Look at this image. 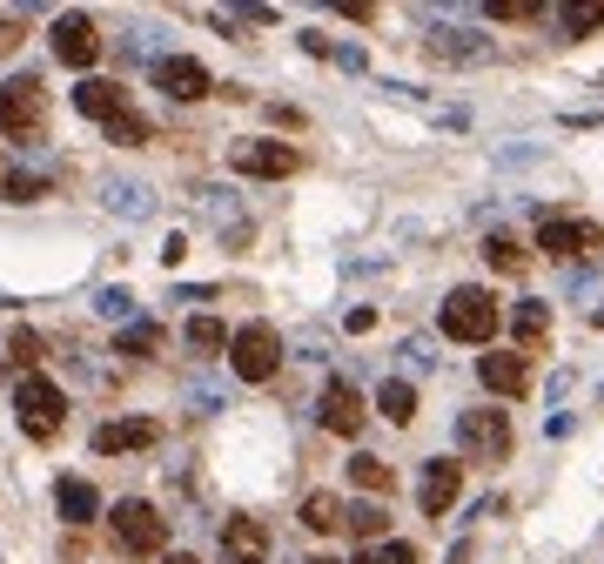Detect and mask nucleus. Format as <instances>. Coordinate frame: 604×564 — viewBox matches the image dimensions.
I'll return each instance as SVG.
<instances>
[{"label":"nucleus","instance_id":"nucleus-13","mask_svg":"<svg viewBox=\"0 0 604 564\" xmlns=\"http://www.w3.org/2000/svg\"><path fill=\"white\" fill-rule=\"evenodd\" d=\"M457 491H464V464H451V457H430L423 464V483H417V504H423V517H443L457 504Z\"/></svg>","mask_w":604,"mask_h":564},{"label":"nucleus","instance_id":"nucleus-2","mask_svg":"<svg viewBox=\"0 0 604 564\" xmlns=\"http://www.w3.org/2000/svg\"><path fill=\"white\" fill-rule=\"evenodd\" d=\"M443 336H451V343H491V336H497V303H491V290L464 282V290L443 296Z\"/></svg>","mask_w":604,"mask_h":564},{"label":"nucleus","instance_id":"nucleus-40","mask_svg":"<svg viewBox=\"0 0 604 564\" xmlns=\"http://www.w3.org/2000/svg\"><path fill=\"white\" fill-rule=\"evenodd\" d=\"M336 14H343V21H377V8H370V0H343Z\"/></svg>","mask_w":604,"mask_h":564},{"label":"nucleus","instance_id":"nucleus-33","mask_svg":"<svg viewBox=\"0 0 604 564\" xmlns=\"http://www.w3.org/2000/svg\"><path fill=\"white\" fill-rule=\"evenodd\" d=\"M188 403L201 417H215V410H229V383H188Z\"/></svg>","mask_w":604,"mask_h":564},{"label":"nucleus","instance_id":"nucleus-19","mask_svg":"<svg viewBox=\"0 0 604 564\" xmlns=\"http://www.w3.org/2000/svg\"><path fill=\"white\" fill-rule=\"evenodd\" d=\"M74 108L81 114H95V121H114L121 108H128V88H121V81H101V74H88L74 88Z\"/></svg>","mask_w":604,"mask_h":564},{"label":"nucleus","instance_id":"nucleus-26","mask_svg":"<svg viewBox=\"0 0 604 564\" xmlns=\"http://www.w3.org/2000/svg\"><path fill=\"white\" fill-rule=\"evenodd\" d=\"M0 195H8V201H40V195H48V175H40V169H0Z\"/></svg>","mask_w":604,"mask_h":564},{"label":"nucleus","instance_id":"nucleus-15","mask_svg":"<svg viewBox=\"0 0 604 564\" xmlns=\"http://www.w3.org/2000/svg\"><path fill=\"white\" fill-rule=\"evenodd\" d=\"M101 201H108V216H128V222H148L155 216V188L135 182V175H108L101 182Z\"/></svg>","mask_w":604,"mask_h":564},{"label":"nucleus","instance_id":"nucleus-3","mask_svg":"<svg viewBox=\"0 0 604 564\" xmlns=\"http://www.w3.org/2000/svg\"><path fill=\"white\" fill-rule=\"evenodd\" d=\"M114 544L128 557H161L169 551V517H161L148 498H121L114 504Z\"/></svg>","mask_w":604,"mask_h":564},{"label":"nucleus","instance_id":"nucleus-17","mask_svg":"<svg viewBox=\"0 0 604 564\" xmlns=\"http://www.w3.org/2000/svg\"><path fill=\"white\" fill-rule=\"evenodd\" d=\"M155 437H161V424L128 417V424H101V430H95V451H101V457H121V451H155Z\"/></svg>","mask_w":604,"mask_h":564},{"label":"nucleus","instance_id":"nucleus-23","mask_svg":"<svg viewBox=\"0 0 604 564\" xmlns=\"http://www.w3.org/2000/svg\"><path fill=\"white\" fill-rule=\"evenodd\" d=\"M377 410H383L390 424H410V417H417V390L403 383V377H383V390H377Z\"/></svg>","mask_w":604,"mask_h":564},{"label":"nucleus","instance_id":"nucleus-16","mask_svg":"<svg viewBox=\"0 0 604 564\" xmlns=\"http://www.w3.org/2000/svg\"><path fill=\"white\" fill-rule=\"evenodd\" d=\"M222 557H229V564H262V557H269L262 517H229V524H222Z\"/></svg>","mask_w":604,"mask_h":564},{"label":"nucleus","instance_id":"nucleus-7","mask_svg":"<svg viewBox=\"0 0 604 564\" xmlns=\"http://www.w3.org/2000/svg\"><path fill=\"white\" fill-rule=\"evenodd\" d=\"M296 148L289 142H235L229 148V169L235 175H256V182H282V175H296Z\"/></svg>","mask_w":604,"mask_h":564},{"label":"nucleus","instance_id":"nucleus-39","mask_svg":"<svg viewBox=\"0 0 604 564\" xmlns=\"http://www.w3.org/2000/svg\"><path fill=\"white\" fill-rule=\"evenodd\" d=\"M377 564H417V551H410V544H383Z\"/></svg>","mask_w":604,"mask_h":564},{"label":"nucleus","instance_id":"nucleus-43","mask_svg":"<svg viewBox=\"0 0 604 564\" xmlns=\"http://www.w3.org/2000/svg\"><path fill=\"white\" fill-rule=\"evenodd\" d=\"M309 564H336V557H309Z\"/></svg>","mask_w":604,"mask_h":564},{"label":"nucleus","instance_id":"nucleus-36","mask_svg":"<svg viewBox=\"0 0 604 564\" xmlns=\"http://www.w3.org/2000/svg\"><path fill=\"white\" fill-rule=\"evenodd\" d=\"M538 0H491V21H538Z\"/></svg>","mask_w":604,"mask_h":564},{"label":"nucleus","instance_id":"nucleus-14","mask_svg":"<svg viewBox=\"0 0 604 564\" xmlns=\"http://www.w3.org/2000/svg\"><path fill=\"white\" fill-rule=\"evenodd\" d=\"M423 48L436 61H491V34H470V27H451V21H436Z\"/></svg>","mask_w":604,"mask_h":564},{"label":"nucleus","instance_id":"nucleus-18","mask_svg":"<svg viewBox=\"0 0 604 564\" xmlns=\"http://www.w3.org/2000/svg\"><path fill=\"white\" fill-rule=\"evenodd\" d=\"M54 511L81 531V524H95V517H101V491H95L88 477H61V483H54Z\"/></svg>","mask_w":604,"mask_h":564},{"label":"nucleus","instance_id":"nucleus-10","mask_svg":"<svg viewBox=\"0 0 604 564\" xmlns=\"http://www.w3.org/2000/svg\"><path fill=\"white\" fill-rule=\"evenodd\" d=\"M54 61L61 68H95L101 61V34H95L88 14H61L54 21Z\"/></svg>","mask_w":604,"mask_h":564},{"label":"nucleus","instance_id":"nucleus-9","mask_svg":"<svg viewBox=\"0 0 604 564\" xmlns=\"http://www.w3.org/2000/svg\"><path fill=\"white\" fill-rule=\"evenodd\" d=\"M538 249L557 256V262L597 256V249H604V229H597V222H571V216H551V222H538Z\"/></svg>","mask_w":604,"mask_h":564},{"label":"nucleus","instance_id":"nucleus-38","mask_svg":"<svg viewBox=\"0 0 604 564\" xmlns=\"http://www.w3.org/2000/svg\"><path fill=\"white\" fill-rule=\"evenodd\" d=\"M21 34H27V27H21L14 14H8V21H0V54H14V48H21Z\"/></svg>","mask_w":604,"mask_h":564},{"label":"nucleus","instance_id":"nucleus-11","mask_svg":"<svg viewBox=\"0 0 604 564\" xmlns=\"http://www.w3.org/2000/svg\"><path fill=\"white\" fill-rule=\"evenodd\" d=\"M362 417H370V410H362V396L336 377V383H322V396H316V424L322 430H336V437H362Z\"/></svg>","mask_w":604,"mask_h":564},{"label":"nucleus","instance_id":"nucleus-27","mask_svg":"<svg viewBox=\"0 0 604 564\" xmlns=\"http://www.w3.org/2000/svg\"><path fill=\"white\" fill-rule=\"evenodd\" d=\"M155 350H161V330H155V322H141V316L114 336V356H155Z\"/></svg>","mask_w":604,"mask_h":564},{"label":"nucleus","instance_id":"nucleus-32","mask_svg":"<svg viewBox=\"0 0 604 564\" xmlns=\"http://www.w3.org/2000/svg\"><path fill=\"white\" fill-rule=\"evenodd\" d=\"M95 309H101L108 322H121V330L135 322V296H128V290H101V296H95Z\"/></svg>","mask_w":604,"mask_h":564},{"label":"nucleus","instance_id":"nucleus-1","mask_svg":"<svg viewBox=\"0 0 604 564\" xmlns=\"http://www.w3.org/2000/svg\"><path fill=\"white\" fill-rule=\"evenodd\" d=\"M40 121H48L40 81L34 74H8V81H0V135L21 142V148H40Z\"/></svg>","mask_w":604,"mask_h":564},{"label":"nucleus","instance_id":"nucleus-34","mask_svg":"<svg viewBox=\"0 0 604 564\" xmlns=\"http://www.w3.org/2000/svg\"><path fill=\"white\" fill-rule=\"evenodd\" d=\"M8 356H14V370H27V377H34V363H40V336H34V330H14V336H8Z\"/></svg>","mask_w":604,"mask_h":564},{"label":"nucleus","instance_id":"nucleus-42","mask_svg":"<svg viewBox=\"0 0 604 564\" xmlns=\"http://www.w3.org/2000/svg\"><path fill=\"white\" fill-rule=\"evenodd\" d=\"M356 564H377V551H362V557H356Z\"/></svg>","mask_w":604,"mask_h":564},{"label":"nucleus","instance_id":"nucleus-37","mask_svg":"<svg viewBox=\"0 0 604 564\" xmlns=\"http://www.w3.org/2000/svg\"><path fill=\"white\" fill-rule=\"evenodd\" d=\"M343 330H349V336H362V330H377V309H349V316H343Z\"/></svg>","mask_w":604,"mask_h":564},{"label":"nucleus","instance_id":"nucleus-28","mask_svg":"<svg viewBox=\"0 0 604 564\" xmlns=\"http://www.w3.org/2000/svg\"><path fill=\"white\" fill-rule=\"evenodd\" d=\"M343 524H349L362 544H377V538H383V504H377V498H362V504H349V511H343Z\"/></svg>","mask_w":604,"mask_h":564},{"label":"nucleus","instance_id":"nucleus-31","mask_svg":"<svg viewBox=\"0 0 604 564\" xmlns=\"http://www.w3.org/2000/svg\"><path fill=\"white\" fill-rule=\"evenodd\" d=\"M222 343H229V330H222L215 316H195V322H188V350H201V356H215Z\"/></svg>","mask_w":604,"mask_h":564},{"label":"nucleus","instance_id":"nucleus-22","mask_svg":"<svg viewBox=\"0 0 604 564\" xmlns=\"http://www.w3.org/2000/svg\"><path fill=\"white\" fill-rule=\"evenodd\" d=\"M544 336H551V303H517V343H523L517 356H531Z\"/></svg>","mask_w":604,"mask_h":564},{"label":"nucleus","instance_id":"nucleus-5","mask_svg":"<svg viewBox=\"0 0 604 564\" xmlns=\"http://www.w3.org/2000/svg\"><path fill=\"white\" fill-rule=\"evenodd\" d=\"M275 363H282V336H275V322H242V330L229 336V370L242 383H269L275 377Z\"/></svg>","mask_w":604,"mask_h":564},{"label":"nucleus","instance_id":"nucleus-30","mask_svg":"<svg viewBox=\"0 0 604 564\" xmlns=\"http://www.w3.org/2000/svg\"><path fill=\"white\" fill-rule=\"evenodd\" d=\"M557 27L571 34V40H584V34L604 27V8H591V0H578V8H557Z\"/></svg>","mask_w":604,"mask_h":564},{"label":"nucleus","instance_id":"nucleus-12","mask_svg":"<svg viewBox=\"0 0 604 564\" xmlns=\"http://www.w3.org/2000/svg\"><path fill=\"white\" fill-rule=\"evenodd\" d=\"M477 383L491 390V396H523V390H531V356H517V350L477 356Z\"/></svg>","mask_w":604,"mask_h":564},{"label":"nucleus","instance_id":"nucleus-35","mask_svg":"<svg viewBox=\"0 0 604 564\" xmlns=\"http://www.w3.org/2000/svg\"><path fill=\"white\" fill-rule=\"evenodd\" d=\"M403 370H417V377H430V370H436V350H430L423 336H410V343H403Z\"/></svg>","mask_w":604,"mask_h":564},{"label":"nucleus","instance_id":"nucleus-4","mask_svg":"<svg viewBox=\"0 0 604 564\" xmlns=\"http://www.w3.org/2000/svg\"><path fill=\"white\" fill-rule=\"evenodd\" d=\"M14 410H21V430H27L34 443H54L61 424H67V396H61V383H48V377H21Z\"/></svg>","mask_w":604,"mask_h":564},{"label":"nucleus","instance_id":"nucleus-6","mask_svg":"<svg viewBox=\"0 0 604 564\" xmlns=\"http://www.w3.org/2000/svg\"><path fill=\"white\" fill-rule=\"evenodd\" d=\"M457 451L470 464H504L510 457V417L504 410H464L457 417Z\"/></svg>","mask_w":604,"mask_h":564},{"label":"nucleus","instance_id":"nucleus-21","mask_svg":"<svg viewBox=\"0 0 604 564\" xmlns=\"http://www.w3.org/2000/svg\"><path fill=\"white\" fill-rule=\"evenodd\" d=\"M483 262H491L497 275H523V269H531L523 242H517V235H504V229H491V235H483Z\"/></svg>","mask_w":604,"mask_h":564},{"label":"nucleus","instance_id":"nucleus-29","mask_svg":"<svg viewBox=\"0 0 604 564\" xmlns=\"http://www.w3.org/2000/svg\"><path fill=\"white\" fill-rule=\"evenodd\" d=\"M101 128H108V142H114V148H141V142H148V121H141L135 108H121L114 121H101Z\"/></svg>","mask_w":604,"mask_h":564},{"label":"nucleus","instance_id":"nucleus-24","mask_svg":"<svg viewBox=\"0 0 604 564\" xmlns=\"http://www.w3.org/2000/svg\"><path fill=\"white\" fill-rule=\"evenodd\" d=\"M303 524L309 531H343V498L336 491H309L303 498Z\"/></svg>","mask_w":604,"mask_h":564},{"label":"nucleus","instance_id":"nucleus-8","mask_svg":"<svg viewBox=\"0 0 604 564\" xmlns=\"http://www.w3.org/2000/svg\"><path fill=\"white\" fill-rule=\"evenodd\" d=\"M155 88L169 95V101H201V95H215V81H209V68H201L195 54H155Z\"/></svg>","mask_w":604,"mask_h":564},{"label":"nucleus","instance_id":"nucleus-20","mask_svg":"<svg viewBox=\"0 0 604 564\" xmlns=\"http://www.w3.org/2000/svg\"><path fill=\"white\" fill-rule=\"evenodd\" d=\"M201 216H209L229 242H249V216H242V201L222 195V188H201Z\"/></svg>","mask_w":604,"mask_h":564},{"label":"nucleus","instance_id":"nucleus-41","mask_svg":"<svg viewBox=\"0 0 604 564\" xmlns=\"http://www.w3.org/2000/svg\"><path fill=\"white\" fill-rule=\"evenodd\" d=\"M161 564H201V557H188V551H169V557H161Z\"/></svg>","mask_w":604,"mask_h":564},{"label":"nucleus","instance_id":"nucleus-25","mask_svg":"<svg viewBox=\"0 0 604 564\" xmlns=\"http://www.w3.org/2000/svg\"><path fill=\"white\" fill-rule=\"evenodd\" d=\"M349 483H356V491H370V498H377V491L390 498V483H396V470H390L383 457H349Z\"/></svg>","mask_w":604,"mask_h":564}]
</instances>
